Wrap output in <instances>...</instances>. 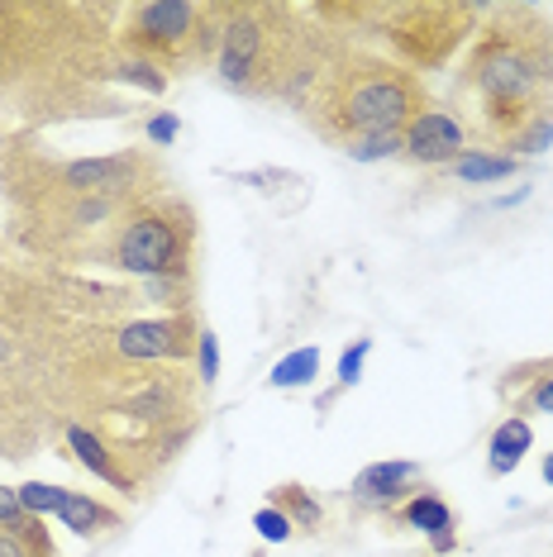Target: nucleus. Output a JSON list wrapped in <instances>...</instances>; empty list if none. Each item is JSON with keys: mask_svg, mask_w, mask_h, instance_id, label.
I'll return each mask as SVG.
<instances>
[{"mask_svg": "<svg viewBox=\"0 0 553 557\" xmlns=\"http://www.w3.org/2000/svg\"><path fill=\"white\" fill-rule=\"evenodd\" d=\"M463 91H472L487 134L511 144L534 120H553V34L534 10H501L468 53Z\"/></svg>", "mask_w": 553, "mask_h": 557, "instance_id": "nucleus-1", "label": "nucleus"}, {"mask_svg": "<svg viewBox=\"0 0 553 557\" xmlns=\"http://www.w3.org/2000/svg\"><path fill=\"white\" fill-rule=\"evenodd\" d=\"M320 134L334 144L362 134H401L425 110V86L415 72H401L392 62L354 58L330 72L320 91Z\"/></svg>", "mask_w": 553, "mask_h": 557, "instance_id": "nucleus-2", "label": "nucleus"}, {"mask_svg": "<svg viewBox=\"0 0 553 557\" xmlns=\"http://www.w3.org/2000/svg\"><path fill=\"white\" fill-rule=\"evenodd\" d=\"M196 224L186 206H138L115 230L106 258L110 268L144 276V282H186L192 276Z\"/></svg>", "mask_w": 553, "mask_h": 557, "instance_id": "nucleus-3", "label": "nucleus"}, {"mask_svg": "<svg viewBox=\"0 0 553 557\" xmlns=\"http://www.w3.org/2000/svg\"><path fill=\"white\" fill-rule=\"evenodd\" d=\"M224 5H192V0H148L134 5L124 44L144 62H177V58H206L210 44L220 48Z\"/></svg>", "mask_w": 553, "mask_h": 557, "instance_id": "nucleus-4", "label": "nucleus"}, {"mask_svg": "<svg viewBox=\"0 0 553 557\" xmlns=\"http://www.w3.org/2000/svg\"><path fill=\"white\" fill-rule=\"evenodd\" d=\"M272 10L258 5H224V24H220V82L234 91H272L286 77V58L272 29Z\"/></svg>", "mask_w": 553, "mask_h": 557, "instance_id": "nucleus-5", "label": "nucleus"}, {"mask_svg": "<svg viewBox=\"0 0 553 557\" xmlns=\"http://www.w3.org/2000/svg\"><path fill=\"white\" fill-rule=\"evenodd\" d=\"M468 20L472 15L458 5H401L386 39H396V48L415 62V67H434V62H444L458 48L463 24Z\"/></svg>", "mask_w": 553, "mask_h": 557, "instance_id": "nucleus-6", "label": "nucleus"}, {"mask_svg": "<svg viewBox=\"0 0 553 557\" xmlns=\"http://www.w3.org/2000/svg\"><path fill=\"white\" fill-rule=\"evenodd\" d=\"M200 344V329L186 310L158 314V320H130L115 334V352L130 362H162V358H186Z\"/></svg>", "mask_w": 553, "mask_h": 557, "instance_id": "nucleus-7", "label": "nucleus"}, {"mask_svg": "<svg viewBox=\"0 0 553 557\" xmlns=\"http://www.w3.org/2000/svg\"><path fill=\"white\" fill-rule=\"evenodd\" d=\"M401 153L410 162H425V168H454V162L468 153V124H463L454 110L425 106L420 115L401 129Z\"/></svg>", "mask_w": 553, "mask_h": 557, "instance_id": "nucleus-8", "label": "nucleus"}, {"mask_svg": "<svg viewBox=\"0 0 553 557\" xmlns=\"http://www.w3.org/2000/svg\"><path fill=\"white\" fill-rule=\"evenodd\" d=\"M138 158L134 153H110V158H77L58 168L62 196H115L124 200V186H134Z\"/></svg>", "mask_w": 553, "mask_h": 557, "instance_id": "nucleus-9", "label": "nucleus"}, {"mask_svg": "<svg viewBox=\"0 0 553 557\" xmlns=\"http://www.w3.org/2000/svg\"><path fill=\"white\" fill-rule=\"evenodd\" d=\"M420 481V462L406 458H386V462H368L354 476V500L372 505V510H396L401 500H410V486Z\"/></svg>", "mask_w": 553, "mask_h": 557, "instance_id": "nucleus-10", "label": "nucleus"}, {"mask_svg": "<svg viewBox=\"0 0 553 557\" xmlns=\"http://www.w3.org/2000/svg\"><path fill=\"white\" fill-rule=\"evenodd\" d=\"M67 448H72V458H77L91 476L110 481V486H120V491H134L130 467H124V462L115 458V448H110V443L100 438V434H91L86 424H67Z\"/></svg>", "mask_w": 553, "mask_h": 557, "instance_id": "nucleus-11", "label": "nucleus"}, {"mask_svg": "<svg viewBox=\"0 0 553 557\" xmlns=\"http://www.w3.org/2000/svg\"><path fill=\"white\" fill-rule=\"evenodd\" d=\"M534 448V429L525 414H506L496 429H492V443H487V472L492 476H511L515 467L525 462V453Z\"/></svg>", "mask_w": 553, "mask_h": 557, "instance_id": "nucleus-12", "label": "nucleus"}, {"mask_svg": "<svg viewBox=\"0 0 553 557\" xmlns=\"http://www.w3.org/2000/svg\"><path fill=\"white\" fill-rule=\"evenodd\" d=\"M396 524L415 529V534H425L430 543L454 539V510H448V500L434 496V491H415L410 500H401L396 505Z\"/></svg>", "mask_w": 553, "mask_h": 557, "instance_id": "nucleus-13", "label": "nucleus"}, {"mask_svg": "<svg viewBox=\"0 0 553 557\" xmlns=\"http://www.w3.org/2000/svg\"><path fill=\"white\" fill-rule=\"evenodd\" d=\"M58 524L72 529L77 539H100V534H110V529H120V510L100 505L96 496H86V491H67V500H62V510H58Z\"/></svg>", "mask_w": 553, "mask_h": 557, "instance_id": "nucleus-14", "label": "nucleus"}, {"mask_svg": "<svg viewBox=\"0 0 553 557\" xmlns=\"http://www.w3.org/2000/svg\"><path fill=\"white\" fill-rule=\"evenodd\" d=\"M268 505H276V510L292 519L296 534H316V529L324 524L320 500L310 496L306 486H296V481H282V486H272V491H268Z\"/></svg>", "mask_w": 553, "mask_h": 557, "instance_id": "nucleus-15", "label": "nucleus"}, {"mask_svg": "<svg viewBox=\"0 0 553 557\" xmlns=\"http://www.w3.org/2000/svg\"><path fill=\"white\" fill-rule=\"evenodd\" d=\"M520 172V158L515 153H492V148H468L454 162V176L468 186H487V182H506V176Z\"/></svg>", "mask_w": 553, "mask_h": 557, "instance_id": "nucleus-16", "label": "nucleus"}, {"mask_svg": "<svg viewBox=\"0 0 553 557\" xmlns=\"http://www.w3.org/2000/svg\"><path fill=\"white\" fill-rule=\"evenodd\" d=\"M316 376H320V348H292L286 358H276L272 362V372H268V386L276 391H300V386H316Z\"/></svg>", "mask_w": 553, "mask_h": 557, "instance_id": "nucleus-17", "label": "nucleus"}, {"mask_svg": "<svg viewBox=\"0 0 553 557\" xmlns=\"http://www.w3.org/2000/svg\"><path fill=\"white\" fill-rule=\"evenodd\" d=\"M511 382H525L520 410H530V414H553V362L525 367V372H515Z\"/></svg>", "mask_w": 553, "mask_h": 557, "instance_id": "nucleus-18", "label": "nucleus"}, {"mask_svg": "<svg viewBox=\"0 0 553 557\" xmlns=\"http://www.w3.org/2000/svg\"><path fill=\"white\" fill-rule=\"evenodd\" d=\"M15 491H20L24 515H34V519L58 515L62 500H67V486H48V481H24V486H15Z\"/></svg>", "mask_w": 553, "mask_h": 557, "instance_id": "nucleus-19", "label": "nucleus"}, {"mask_svg": "<svg viewBox=\"0 0 553 557\" xmlns=\"http://www.w3.org/2000/svg\"><path fill=\"white\" fill-rule=\"evenodd\" d=\"M344 153L354 162H386L401 153V134H362V138H348Z\"/></svg>", "mask_w": 553, "mask_h": 557, "instance_id": "nucleus-20", "label": "nucleus"}, {"mask_svg": "<svg viewBox=\"0 0 553 557\" xmlns=\"http://www.w3.org/2000/svg\"><path fill=\"white\" fill-rule=\"evenodd\" d=\"M120 82H134V86H144V91H153V96L168 91L162 67H158V62H144V58H124L120 62Z\"/></svg>", "mask_w": 553, "mask_h": 557, "instance_id": "nucleus-21", "label": "nucleus"}, {"mask_svg": "<svg viewBox=\"0 0 553 557\" xmlns=\"http://www.w3.org/2000/svg\"><path fill=\"white\" fill-rule=\"evenodd\" d=\"M368 352H372V338H354V344L339 352V367H334L339 391H344V386H358V376H362V362H368Z\"/></svg>", "mask_w": 553, "mask_h": 557, "instance_id": "nucleus-22", "label": "nucleus"}, {"mask_svg": "<svg viewBox=\"0 0 553 557\" xmlns=\"http://www.w3.org/2000/svg\"><path fill=\"white\" fill-rule=\"evenodd\" d=\"M254 529H258V539H262V543H286V539H296L292 519L276 510V505H262V510L254 515Z\"/></svg>", "mask_w": 553, "mask_h": 557, "instance_id": "nucleus-23", "label": "nucleus"}, {"mask_svg": "<svg viewBox=\"0 0 553 557\" xmlns=\"http://www.w3.org/2000/svg\"><path fill=\"white\" fill-rule=\"evenodd\" d=\"M549 144H553V120H534L530 129H520L506 148H515V153H525V158H534V153H544Z\"/></svg>", "mask_w": 553, "mask_h": 557, "instance_id": "nucleus-24", "label": "nucleus"}, {"mask_svg": "<svg viewBox=\"0 0 553 557\" xmlns=\"http://www.w3.org/2000/svg\"><path fill=\"white\" fill-rule=\"evenodd\" d=\"M196 362H200V386H216L220 382V338L210 334V329H200Z\"/></svg>", "mask_w": 553, "mask_h": 557, "instance_id": "nucleus-25", "label": "nucleus"}, {"mask_svg": "<svg viewBox=\"0 0 553 557\" xmlns=\"http://www.w3.org/2000/svg\"><path fill=\"white\" fill-rule=\"evenodd\" d=\"M144 134H148V144H153V148H168L172 138L182 134V120L172 115V110H162V115H153V120L144 124Z\"/></svg>", "mask_w": 553, "mask_h": 557, "instance_id": "nucleus-26", "label": "nucleus"}, {"mask_svg": "<svg viewBox=\"0 0 553 557\" xmlns=\"http://www.w3.org/2000/svg\"><path fill=\"white\" fill-rule=\"evenodd\" d=\"M24 519V505H20V491L15 486H0V529L20 524Z\"/></svg>", "mask_w": 553, "mask_h": 557, "instance_id": "nucleus-27", "label": "nucleus"}, {"mask_svg": "<svg viewBox=\"0 0 553 557\" xmlns=\"http://www.w3.org/2000/svg\"><path fill=\"white\" fill-rule=\"evenodd\" d=\"M539 476H544V486L553 491V453H544V462H539Z\"/></svg>", "mask_w": 553, "mask_h": 557, "instance_id": "nucleus-28", "label": "nucleus"}, {"mask_svg": "<svg viewBox=\"0 0 553 557\" xmlns=\"http://www.w3.org/2000/svg\"><path fill=\"white\" fill-rule=\"evenodd\" d=\"M10 352H15L10 348V338H0V362H10Z\"/></svg>", "mask_w": 553, "mask_h": 557, "instance_id": "nucleus-29", "label": "nucleus"}]
</instances>
